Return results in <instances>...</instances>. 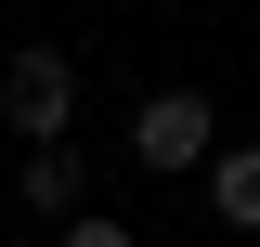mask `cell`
Wrapping results in <instances>:
<instances>
[{"mask_svg": "<svg viewBox=\"0 0 260 247\" xmlns=\"http://www.w3.org/2000/svg\"><path fill=\"white\" fill-rule=\"evenodd\" d=\"M13 195H26V208H39V221L65 234V221L91 208V156H78V143H26V169H13Z\"/></svg>", "mask_w": 260, "mask_h": 247, "instance_id": "3957f363", "label": "cell"}, {"mask_svg": "<svg viewBox=\"0 0 260 247\" xmlns=\"http://www.w3.org/2000/svg\"><path fill=\"white\" fill-rule=\"evenodd\" d=\"M195 182H208V208H221L234 234H260V143H221L208 169H195Z\"/></svg>", "mask_w": 260, "mask_h": 247, "instance_id": "277c9868", "label": "cell"}, {"mask_svg": "<svg viewBox=\"0 0 260 247\" xmlns=\"http://www.w3.org/2000/svg\"><path fill=\"white\" fill-rule=\"evenodd\" d=\"M208 156H221V104L195 91H143L130 104V169H156V182H182V169H208Z\"/></svg>", "mask_w": 260, "mask_h": 247, "instance_id": "6da1fadb", "label": "cell"}, {"mask_svg": "<svg viewBox=\"0 0 260 247\" xmlns=\"http://www.w3.org/2000/svg\"><path fill=\"white\" fill-rule=\"evenodd\" d=\"M52 247H143V234H130V221H117V208H78V221H65V234H52Z\"/></svg>", "mask_w": 260, "mask_h": 247, "instance_id": "5b68a950", "label": "cell"}, {"mask_svg": "<svg viewBox=\"0 0 260 247\" xmlns=\"http://www.w3.org/2000/svg\"><path fill=\"white\" fill-rule=\"evenodd\" d=\"M0 117H13V143H78V52L26 39L0 65Z\"/></svg>", "mask_w": 260, "mask_h": 247, "instance_id": "7a4b0ae2", "label": "cell"}]
</instances>
